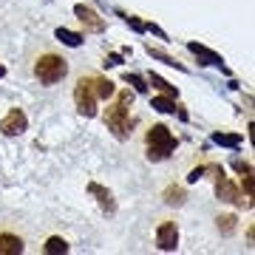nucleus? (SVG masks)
<instances>
[{
	"label": "nucleus",
	"instance_id": "1",
	"mask_svg": "<svg viewBox=\"0 0 255 255\" xmlns=\"http://www.w3.org/2000/svg\"><path fill=\"white\" fill-rule=\"evenodd\" d=\"M74 105L82 117H97V102L114 97V82L100 74H82L74 85Z\"/></svg>",
	"mask_w": 255,
	"mask_h": 255
},
{
	"label": "nucleus",
	"instance_id": "2",
	"mask_svg": "<svg viewBox=\"0 0 255 255\" xmlns=\"http://www.w3.org/2000/svg\"><path fill=\"white\" fill-rule=\"evenodd\" d=\"M130 108H133V94L130 91H119L114 97V102H108V108L102 114L108 130L117 139H128L133 133V117H130Z\"/></svg>",
	"mask_w": 255,
	"mask_h": 255
},
{
	"label": "nucleus",
	"instance_id": "3",
	"mask_svg": "<svg viewBox=\"0 0 255 255\" xmlns=\"http://www.w3.org/2000/svg\"><path fill=\"white\" fill-rule=\"evenodd\" d=\"M31 74H34V80L40 85L51 88V85H57V82H63L68 77V60L63 54L51 51V48L48 51H40L34 57V63H31Z\"/></svg>",
	"mask_w": 255,
	"mask_h": 255
},
{
	"label": "nucleus",
	"instance_id": "4",
	"mask_svg": "<svg viewBox=\"0 0 255 255\" xmlns=\"http://www.w3.org/2000/svg\"><path fill=\"white\" fill-rule=\"evenodd\" d=\"M176 145H179L176 136L164 125L147 128V133H145V156L150 159V162H164V159L176 150Z\"/></svg>",
	"mask_w": 255,
	"mask_h": 255
},
{
	"label": "nucleus",
	"instance_id": "5",
	"mask_svg": "<svg viewBox=\"0 0 255 255\" xmlns=\"http://www.w3.org/2000/svg\"><path fill=\"white\" fill-rule=\"evenodd\" d=\"M26 125H28L26 114L20 108H11L6 117L0 119V133H3V136H20V133L26 130Z\"/></svg>",
	"mask_w": 255,
	"mask_h": 255
},
{
	"label": "nucleus",
	"instance_id": "6",
	"mask_svg": "<svg viewBox=\"0 0 255 255\" xmlns=\"http://www.w3.org/2000/svg\"><path fill=\"white\" fill-rule=\"evenodd\" d=\"M156 244H159V250H164V253H170V250L179 247L176 221H162V224H159V230H156Z\"/></svg>",
	"mask_w": 255,
	"mask_h": 255
},
{
	"label": "nucleus",
	"instance_id": "7",
	"mask_svg": "<svg viewBox=\"0 0 255 255\" xmlns=\"http://www.w3.org/2000/svg\"><path fill=\"white\" fill-rule=\"evenodd\" d=\"M26 250V238L14 230H0V255H20Z\"/></svg>",
	"mask_w": 255,
	"mask_h": 255
},
{
	"label": "nucleus",
	"instance_id": "8",
	"mask_svg": "<svg viewBox=\"0 0 255 255\" xmlns=\"http://www.w3.org/2000/svg\"><path fill=\"white\" fill-rule=\"evenodd\" d=\"M77 14H80L82 26H88L91 31H102V28H105V23H102V20L97 17V11H94V9H85V6H77Z\"/></svg>",
	"mask_w": 255,
	"mask_h": 255
},
{
	"label": "nucleus",
	"instance_id": "9",
	"mask_svg": "<svg viewBox=\"0 0 255 255\" xmlns=\"http://www.w3.org/2000/svg\"><path fill=\"white\" fill-rule=\"evenodd\" d=\"M65 250H68V244H65V238H48V241H46V253H51V255H54V253H65Z\"/></svg>",
	"mask_w": 255,
	"mask_h": 255
},
{
	"label": "nucleus",
	"instance_id": "10",
	"mask_svg": "<svg viewBox=\"0 0 255 255\" xmlns=\"http://www.w3.org/2000/svg\"><path fill=\"white\" fill-rule=\"evenodd\" d=\"M91 193H97V196H102V207L114 213V201H111V193H105V190L100 187V184H91Z\"/></svg>",
	"mask_w": 255,
	"mask_h": 255
}]
</instances>
